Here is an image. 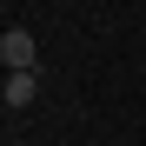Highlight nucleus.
<instances>
[{"label":"nucleus","instance_id":"f257e3e1","mask_svg":"<svg viewBox=\"0 0 146 146\" xmlns=\"http://www.w3.org/2000/svg\"><path fill=\"white\" fill-rule=\"evenodd\" d=\"M0 66L7 73H33V33L27 27H7L0 33Z\"/></svg>","mask_w":146,"mask_h":146},{"label":"nucleus","instance_id":"f03ea898","mask_svg":"<svg viewBox=\"0 0 146 146\" xmlns=\"http://www.w3.org/2000/svg\"><path fill=\"white\" fill-rule=\"evenodd\" d=\"M33 100H40V66L33 73H7V106L20 113V106H33Z\"/></svg>","mask_w":146,"mask_h":146}]
</instances>
